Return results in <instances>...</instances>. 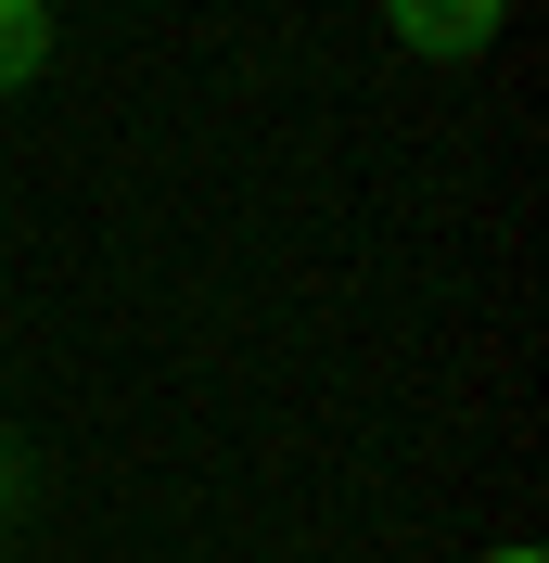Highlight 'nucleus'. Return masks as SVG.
Masks as SVG:
<instances>
[{"instance_id":"2","label":"nucleus","mask_w":549,"mask_h":563,"mask_svg":"<svg viewBox=\"0 0 549 563\" xmlns=\"http://www.w3.org/2000/svg\"><path fill=\"white\" fill-rule=\"evenodd\" d=\"M52 38H65L52 0H0V90H26V77L52 65Z\"/></svg>"},{"instance_id":"3","label":"nucleus","mask_w":549,"mask_h":563,"mask_svg":"<svg viewBox=\"0 0 549 563\" xmlns=\"http://www.w3.org/2000/svg\"><path fill=\"white\" fill-rule=\"evenodd\" d=\"M13 512H26V435L0 422V526H13Z\"/></svg>"},{"instance_id":"5","label":"nucleus","mask_w":549,"mask_h":563,"mask_svg":"<svg viewBox=\"0 0 549 563\" xmlns=\"http://www.w3.org/2000/svg\"><path fill=\"white\" fill-rule=\"evenodd\" d=\"M0 563H13V551H0Z\"/></svg>"},{"instance_id":"1","label":"nucleus","mask_w":549,"mask_h":563,"mask_svg":"<svg viewBox=\"0 0 549 563\" xmlns=\"http://www.w3.org/2000/svg\"><path fill=\"white\" fill-rule=\"evenodd\" d=\"M383 26H396V52H422V65H473V52H498L512 0H383Z\"/></svg>"},{"instance_id":"4","label":"nucleus","mask_w":549,"mask_h":563,"mask_svg":"<svg viewBox=\"0 0 549 563\" xmlns=\"http://www.w3.org/2000/svg\"><path fill=\"white\" fill-rule=\"evenodd\" d=\"M498 563H537V551H498Z\"/></svg>"}]
</instances>
